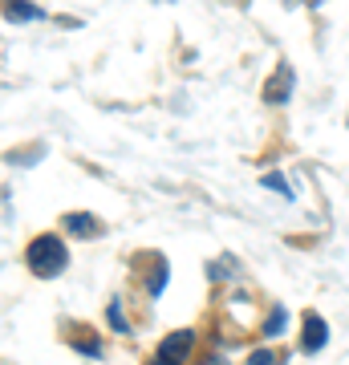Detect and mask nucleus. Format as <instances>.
I'll return each instance as SVG.
<instances>
[{
  "mask_svg": "<svg viewBox=\"0 0 349 365\" xmlns=\"http://www.w3.org/2000/svg\"><path fill=\"white\" fill-rule=\"evenodd\" d=\"M25 268L33 276H41V280H53V276H61L65 268H69V248H65L61 235H37V240H29L25 248Z\"/></svg>",
  "mask_w": 349,
  "mask_h": 365,
  "instance_id": "obj_1",
  "label": "nucleus"
},
{
  "mask_svg": "<svg viewBox=\"0 0 349 365\" xmlns=\"http://www.w3.org/2000/svg\"><path fill=\"white\" fill-rule=\"evenodd\" d=\"M191 349H195V333L191 329H175V333H167V337L158 341L155 357H151L146 365H187Z\"/></svg>",
  "mask_w": 349,
  "mask_h": 365,
  "instance_id": "obj_2",
  "label": "nucleus"
},
{
  "mask_svg": "<svg viewBox=\"0 0 349 365\" xmlns=\"http://www.w3.org/2000/svg\"><path fill=\"white\" fill-rule=\"evenodd\" d=\"M329 345V321H325L321 313H305L300 317V353H309V357H317V353Z\"/></svg>",
  "mask_w": 349,
  "mask_h": 365,
  "instance_id": "obj_3",
  "label": "nucleus"
},
{
  "mask_svg": "<svg viewBox=\"0 0 349 365\" xmlns=\"http://www.w3.org/2000/svg\"><path fill=\"white\" fill-rule=\"evenodd\" d=\"M293 90H297V73H293L288 61H280V66L272 69V78L264 81V102L268 106H285L288 98H293Z\"/></svg>",
  "mask_w": 349,
  "mask_h": 365,
  "instance_id": "obj_4",
  "label": "nucleus"
},
{
  "mask_svg": "<svg viewBox=\"0 0 349 365\" xmlns=\"http://www.w3.org/2000/svg\"><path fill=\"white\" fill-rule=\"evenodd\" d=\"M61 232H69L74 240H102L106 223L90 211H69V215H61Z\"/></svg>",
  "mask_w": 349,
  "mask_h": 365,
  "instance_id": "obj_5",
  "label": "nucleus"
},
{
  "mask_svg": "<svg viewBox=\"0 0 349 365\" xmlns=\"http://www.w3.org/2000/svg\"><path fill=\"white\" fill-rule=\"evenodd\" d=\"M4 21L9 25H29V21H45V9L33 0H4Z\"/></svg>",
  "mask_w": 349,
  "mask_h": 365,
  "instance_id": "obj_6",
  "label": "nucleus"
},
{
  "mask_svg": "<svg viewBox=\"0 0 349 365\" xmlns=\"http://www.w3.org/2000/svg\"><path fill=\"white\" fill-rule=\"evenodd\" d=\"M285 329H288V309H285V304H272L268 317H264V325H260V337L272 341V337H280Z\"/></svg>",
  "mask_w": 349,
  "mask_h": 365,
  "instance_id": "obj_7",
  "label": "nucleus"
},
{
  "mask_svg": "<svg viewBox=\"0 0 349 365\" xmlns=\"http://www.w3.org/2000/svg\"><path fill=\"white\" fill-rule=\"evenodd\" d=\"M69 345H74L78 353H86V357H93V361H98V357L106 353V345H102L98 337H93L90 329H78V337H69Z\"/></svg>",
  "mask_w": 349,
  "mask_h": 365,
  "instance_id": "obj_8",
  "label": "nucleus"
},
{
  "mask_svg": "<svg viewBox=\"0 0 349 365\" xmlns=\"http://www.w3.org/2000/svg\"><path fill=\"white\" fill-rule=\"evenodd\" d=\"M106 321H110V325H114V333L118 337H130V321H126V313H122V300H110V304H106Z\"/></svg>",
  "mask_w": 349,
  "mask_h": 365,
  "instance_id": "obj_9",
  "label": "nucleus"
},
{
  "mask_svg": "<svg viewBox=\"0 0 349 365\" xmlns=\"http://www.w3.org/2000/svg\"><path fill=\"white\" fill-rule=\"evenodd\" d=\"M260 187H268V191H280L285 199H293V187L285 182V175H280V170H268V175H260Z\"/></svg>",
  "mask_w": 349,
  "mask_h": 365,
  "instance_id": "obj_10",
  "label": "nucleus"
},
{
  "mask_svg": "<svg viewBox=\"0 0 349 365\" xmlns=\"http://www.w3.org/2000/svg\"><path fill=\"white\" fill-rule=\"evenodd\" d=\"M248 365H280V357L272 349H256V353H248Z\"/></svg>",
  "mask_w": 349,
  "mask_h": 365,
  "instance_id": "obj_11",
  "label": "nucleus"
},
{
  "mask_svg": "<svg viewBox=\"0 0 349 365\" xmlns=\"http://www.w3.org/2000/svg\"><path fill=\"white\" fill-rule=\"evenodd\" d=\"M313 4H325V0H313Z\"/></svg>",
  "mask_w": 349,
  "mask_h": 365,
  "instance_id": "obj_12",
  "label": "nucleus"
}]
</instances>
